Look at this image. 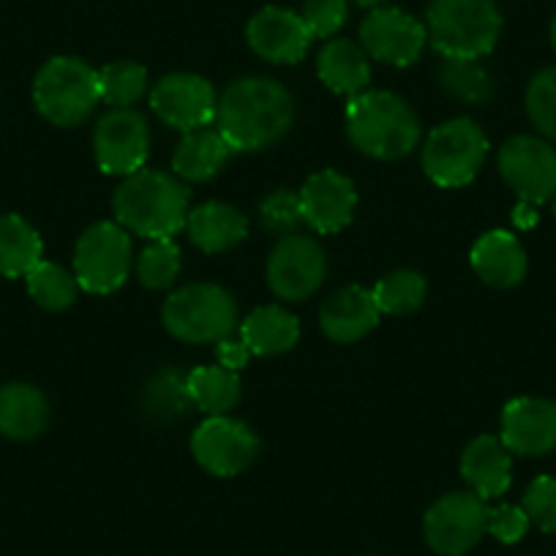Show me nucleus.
Listing matches in <instances>:
<instances>
[{"mask_svg":"<svg viewBox=\"0 0 556 556\" xmlns=\"http://www.w3.org/2000/svg\"><path fill=\"white\" fill-rule=\"evenodd\" d=\"M131 270V240L115 222H101L85 229L74 249V278L85 292L110 295L121 290Z\"/></svg>","mask_w":556,"mask_h":556,"instance_id":"8","label":"nucleus"},{"mask_svg":"<svg viewBox=\"0 0 556 556\" xmlns=\"http://www.w3.org/2000/svg\"><path fill=\"white\" fill-rule=\"evenodd\" d=\"M162 323L169 336L186 344H218L232 336L238 303L218 285H189L167 298Z\"/></svg>","mask_w":556,"mask_h":556,"instance_id":"6","label":"nucleus"},{"mask_svg":"<svg viewBox=\"0 0 556 556\" xmlns=\"http://www.w3.org/2000/svg\"><path fill=\"white\" fill-rule=\"evenodd\" d=\"M191 401L205 415H227L240 401L238 371L224 366H200L189 374Z\"/></svg>","mask_w":556,"mask_h":556,"instance_id":"29","label":"nucleus"},{"mask_svg":"<svg viewBox=\"0 0 556 556\" xmlns=\"http://www.w3.org/2000/svg\"><path fill=\"white\" fill-rule=\"evenodd\" d=\"M191 453L205 472L216 478H235L256 462L260 440L243 420L211 415L191 437Z\"/></svg>","mask_w":556,"mask_h":556,"instance_id":"11","label":"nucleus"},{"mask_svg":"<svg viewBox=\"0 0 556 556\" xmlns=\"http://www.w3.org/2000/svg\"><path fill=\"white\" fill-rule=\"evenodd\" d=\"M355 7H363V9H379L384 3V0H352Z\"/></svg>","mask_w":556,"mask_h":556,"instance_id":"42","label":"nucleus"},{"mask_svg":"<svg viewBox=\"0 0 556 556\" xmlns=\"http://www.w3.org/2000/svg\"><path fill=\"white\" fill-rule=\"evenodd\" d=\"M194 406L189 393V377L178 368H162L146 382L139 393V409L153 424H175Z\"/></svg>","mask_w":556,"mask_h":556,"instance_id":"27","label":"nucleus"},{"mask_svg":"<svg viewBox=\"0 0 556 556\" xmlns=\"http://www.w3.org/2000/svg\"><path fill=\"white\" fill-rule=\"evenodd\" d=\"M551 45H554V50H556V17H554V23H551Z\"/></svg>","mask_w":556,"mask_h":556,"instance_id":"43","label":"nucleus"},{"mask_svg":"<svg viewBox=\"0 0 556 556\" xmlns=\"http://www.w3.org/2000/svg\"><path fill=\"white\" fill-rule=\"evenodd\" d=\"M371 292L379 312L401 317V314H412L415 308L424 306L426 278L415 270H393L384 278H379Z\"/></svg>","mask_w":556,"mask_h":556,"instance_id":"33","label":"nucleus"},{"mask_svg":"<svg viewBox=\"0 0 556 556\" xmlns=\"http://www.w3.org/2000/svg\"><path fill=\"white\" fill-rule=\"evenodd\" d=\"M505 447L518 456H548L556 451V404L548 399H513L502 412Z\"/></svg>","mask_w":556,"mask_h":556,"instance_id":"17","label":"nucleus"},{"mask_svg":"<svg viewBox=\"0 0 556 556\" xmlns=\"http://www.w3.org/2000/svg\"><path fill=\"white\" fill-rule=\"evenodd\" d=\"M180 249L173 240H153L137 260V276L148 290H169L178 281Z\"/></svg>","mask_w":556,"mask_h":556,"instance_id":"34","label":"nucleus"},{"mask_svg":"<svg viewBox=\"0 0 556 556\" xmlns=\"http://www.w3.org/2000/svg\"><path fill=\"white\" fill-rule=\"evenodd\" d=\"M115 218L126 232L148 240H173L189 222V191L175 175L139 169L112 197Z\"/></svg>","mask_w":556,"mask_h":556,"instance_id":"2","label":"nucleus"},{"mask_svg":"<svg viewBox=\"0 0 556 556\" xmlns=\"http://www.w3.org/2000/svg\"><path fill=\"white\" fill-rule=\"evenodd\" d=\"M240 339L251 355L270 357L290 352L301 339V323L281 306H262L251 312L240 325Z\"/></svg>","mask_w":556,"mask_h":556,"instance_id":"26","label":"nucleus"},{"mask_svg":"<svg viewBox=\"0 0 556 556\" xmlns=\"http://www.w3.org/2000/svg\"><path fill=\"white\" fill-rule=\"evenodd\" d=\"M260 218L270 232L278 235H292L303 224L301 211V194L290 189H278L262 200Z\"/></svg>","mask_w":556,"mask_h":556,"instance_id":"36","label":"nucleus"},{"mask_svg":"<svg viewBox=\"0 0 556 556\" xmlns=\"http://www.w3.org/2000/svg\"><path fill=\"white\" fill-rule=\"evenodd\" d=\"M34 101L55 126H79L101 101L99 72L79 58H52L36 74Z\"/></svg>","mask_w":556,"mask_h":556,"instance_id":"5","label":"nucleus"},{"mask_svg":"<svg viewBox=\"0 0 556 556\" xmlns=\"http://www.w3.org/2000/svg\"><path fill=\"white\" fill-rule=\"evenodd\" d=\"M426 30L442 58L480 61L500 41L502 14L494 0H431Z\"/></svg>","mask_w":556,"mask_h":556,"instance_id":"4","label":"nucleus"},{"mask_svg":"<svg viewBox=\"0 0 556 556\" xmlns=\"http://www.w3.org/2000/svg\"><path fill=\"white\" fill-rule=\"evenodd\" d=\"M292 121L295 101L276 79L243 77L218 99V131L235 153H254L276 146L292 128Z\"/></svg>","mask_w":556,"mask_h":556,"instance_id":"1","label":"nucleus"},{"mask_svg":"<svg viewBox=\"0 0 556 556\" xmlns=\"http://www.w3.org/2000/svg\"><path fill=\"white\" fill-rule=\"evenodd\" d=\"M301 17L314 39H330L350 17V0H303Z\"/></svg>","mask_w":556,"mask_h":556,"instance_id":"37","label":"nucleus"},{"mask_svg":"<svg viewBox=\"0 0 556 556\" xmlns=\"http://www.w3.org/2000/svg\"><path fill=\"white\" fill-rule=\"evenodd\" d=\"M45 254L39 232L17 213L0 216V276L23 278Z\"/></svg>","mask_w":556,"mask_h":556,"instance_id":"28","label":"nucleus"},{"mask_svg":"<svg viewBox=\"0 0 556 556\" xmlns=\"http://www.w3.org/2000/svg\"><path fill=\"white\" fill-rule=\"evenodd\" d=\"M489 505L472 491L440 496L424 518L426 543L440 556H464L483 540Z\"/></svg>","mask_w":556,"mask_h":556,"instance_id":"9","label":"nucleus"},{"mask_svg":"<svg viewBox=\"0 0 556 556\" xmlns=\"http://www.w3.org/2000/svg\"><path fill=\"white\" fill-rule=\"evenodd\" d=\"M500 175L529 205L556 197V148L538 137H513L500 151Z\"/></svg>","mask_w":556,"mask_h":556,"instance_id":"12","label":"nucleus"},{"mask_svg":"<svg viewBox=\"0 0 556 556\" xmlns=\"http://www.w3.org/2000/svg\"><path fill=\"white\" fill-rule=\"evenodd\" d=\"M50 424V401L28 382L0 388V434L9 440H36Z\"/></svg>","mask_w":556,"mask_h":556,"instance_id":"22","label":"nucleus"},{"mask_svg":"<svg viewBox=\"0 0 556 556\" xmlns=\"http://www.w3.org/2000/svg\"><path fill=\"white\" fill-rule=\"evenodd\" d=\"M303 224L319 235L341 232L355 218L357 191L346 175L336 169H323L312 175L301 191Z\"/></svg>","mask_w":556,"mask_h":556,"instance_id":"18","label":"nucleus"},{"mask_svg":"<svg viewBox=\"0 0 556 556\" xmlns=\"http://www.w3.org/2000/svg\"><path fill=\"white\" fill-rule=\"evenodd\" d=\"M462 475L480 500H500L513 483V458L500 437H478L462 456Z\"/></svg>","mask_w":556,"mask_h":556,"instance_id":"20","label":"nucleus"},{"mask_svg":"<svg viewBox=\"0 0 556 556\" xmlns=\"http://www.w3.org/2000/svg\"><path fill=\"white\" fill-rule=\"evenodd\" d=\"M245 41L262 61L292 66V63L306 58L314 36L298 12L281 7H265L249 20Z\"/></svg>","mask_w":556,"mask_h":556,"instance_id":"16","label":"nucleus"},{"mask_svg":"<svg viewBox=\"0 0 556 556\" xmlns=\"http://www.w3.org/2000/svg\"><path fill=\"white\" fill-rule=\"evenodd\" d=\"M216 355H218V366L229 368V371H238V368H243L245 363H249L251 352L249 346L243 344V339H232V336H227V339L218 341Z\"/></svg>","mask_w":556,"mask_h":556,"instance_id":"40","label":"nucleus"},{"mask_svg":"<svg viewBox=\"0 0 556 556\" xmlns=\"http://www.w3.org/2000/svg\"><path fill=\"white\" fill-rule=\"evenodd\" d=\"M527 115L543 137L556 139V66L532 77L527 88Z\"/></svg>","mask_w":556,"mask_h":556,"instance_id":"35","label":"nucleus"},{"mask_svg":"<svg viewBox=\"0 0 556 556\" xmlns=\"http://www.w3.org/2000/svg\"><path fill=\"white\" fill-rule=\"evenodd\" d=\"M93 153L101 173L128 175L146 169L151 153V131L148 121L134 110H112L96 123Z\"/></svg>","mask_w":556,"mask_h":556,"instance_id":"13","label":"nucleus"},{"mask_svg":"<svg viewBox=\"0 0 556 556\" xmlns=\"http://www.w3.org/2000/svg\"><path fill=\"white\" fill-rule=\"evenodd\" d=\"M186 232L200 251L222 254V251L243 243L245 235H249V222L238 207L227 205V202H205L189 213Z\"/></svg>","mask_w":556,"mask_h":556,"instance_id":"23","label":"nucleus"},{"mask_svg":"<svg viewBox=\"0 0 556 556\" xmlns=\"http://www.w3.org/2000/svg\"><path fill=\"white\" fill-rule=\"evenodd\" d=\"M28 281V292L41 308L47 312H63L77 301V278L66 270V267L55 265V262L41 260L34 270L25 276Z\"/></svg>","mask_w":556,"mask_h":556,"instance_id":"31","label":"nucleus"},{"mask_svg":"<svg viewBox=\"0 0 556 556\" xmlns=\"http://www.w3.org/2000/svg\"><path fill=\"white\" fill-rule=\"evenodd\" d=\"M529 516L523 507L518 505H500V507H489V521H485V532L494 534L500 543L513 545L521 543L523 534L529 532Z\"/></svg>","mask_w":556,"mask_h":556,"instance_id":"39","label":"nucleus"},{"mask_svg":"<svg viewBox=\"0 0 556 556\" xmlns=\"http://www.w3.org/2000/svg\"><path fill=\"white\" fill-rule=\"evenodd\" d=\"M469 260H472L475 273L496 290H510V287L521 285L527 276V251L518 243L516 235L505 232V229L485 232L472 245Z\"/></svg>","mask_w":556,"mask_h":556,"instance_id":"21","label":"nucleus"},{"mask_svg":"<svg viewBox=\"0 0 556 556\" xmlns=\"http://www.w3.org/2000/svg\"><path fill=\"white\" fill-rule=\"evenodd\" d=\"M328 276V256L323 245L301 232L285 235L267 260V285L281 301H306Z\"/></svg>","mask_w":556,"mask_h":556,"instance_id":"10","label":"nucleus"},{"mask_svg":"<svg viewBox=\"0 0 556 556\" xmlns=\"http://www.w3.org/2000/svg\"><path fill=\"white\" fill-rule=\"evenodd\" d=\"M521 507L527 510L529 521L538 523L543 532L556 534V478L551 475L534 478L523 494Z\"/></svg>","mask_w":556,"mask_h":556,"instance_id":"38","label":"nucleus"},{"mask_svg":"<svg viewBox=\"0 0 556 556\" xmlns=\"http://www.w3.org/2000/svg\"><path fill=\"white\" fill-rule=\"evenodd\" d=\"M489 156V137L469 117H456L429 134L424 146V169L442 189H458L478 178Z\"/></svg>","mask_w":556,"mask_h":556,"instance_id":"7","label":"nucleus"},{"mask_svg":"<svg viewBox=\"0 0 556 556\" xmlns=\"http://www.w3.org/2000/svg\"><path fill=\"white\" fill-rule=\"evenodd\" d=\"M350 142L379 162H399L420 142V121L401 96L390 90H366L346 104Z\"/></svg>","mask_w":556,"mask_h":556,"instance_id":"3","label":"nucleus"},{"mask_svg":"<svg viewBox=\"0 0 556 556\" xmlns=\"http://www.w3.org/2000/svg\"><path fill=\"white\" fill-rule=\"evenodd\" d=\"M317 72L333 93L346 96V99L366 93L371 83V63H368L366 50L350 39H330L319 52Z\"/></svg>","mask_w":556,"mask_h":556,"instance_id":"24","label":"nucleus"},{"mask_svg":"<svg viewBox=\"0 0 556 556\" xmlns=\"http://www.w3.org/2000/svg\"><path fill=\"white\" fill-rule=\"evenodd\" d=\"M440 83L447 96L462 104H485L494 96V77L480 61L469 58H445L440 68Z\"/></svg>","mask_w":556,"mask_h":556,"instance_id":"30","label":"nucleus"},{"mask_svg":"<svg viewBox=\"0 0 556 556\" xmlns=\"http://www.w3.org/2000/svg\"><path fill=\"white\" fill-rule=\"evenodd\" d=\"M516 224L518 227H523V229H529V227H534V222H538V213H534V205H529V202H521V205L516 207Z\"/></svg>","mask_w":556,"mask_h":556,"instance_id":"41","label":"nucleus"},{"mask_svg":"<svg viewBox=\"0 0 556 556\" xmlns=\"http://www.w3.org/2000/svg\"><path fill=\"white\" fill-rule=\"evenodd\" d=\"M151 106L159 121L189 134L216 121L218 99L213 85L200 74H169L153 88Z\"/></svg>","mask_w":556,"mask_h":556,"instance_id":"15","label":"nucleus"},{"mask_svg":"<svg viewBox=\"0 0 556 556\" xmlns=\"http://www.w3.org/2000/svg\"><path fill=\"white\" fill-rule=\"evenodd\" d=\"M554 213H556V197H554Z\"/></svg>","mask_w":556,"mask_h":556,"instance_id":"44","label":"nucleus"},{"mask_svg":"<svg viewBox=\"0 0 556 556\" xmlns=\"http://www.w3.org/2000/svg\"><path fill=\"white\" fill-rule=\"evenodd\" d=\"M229 153H232V148L227 146V139L222 137L218 128L216 131L213 128L189 131L173 153L175 178L186 180V184H205L222 173Z\"/></svg>","mask_w":556,"mask_h":556,"instance_id":"25","label":"nucleus"},{"mask_svg":"<svg viewBox=\"0 0 556 556\" xmlns=\"http://www.w3.org/2000/svg\"><path fill=\"white\" fill-rule=\"evenodd\" d=\"M101 101L112 110H131L142 96L148 93V72L146 66L131 61L106 63L99 72Z\"/></svg>","mask_w":556,"mask_h":556,"instance_id":"32","label":"nucleus"},{"mask_svg":"<svg viewBox=\"0 0 556 556\" xmlns=\"http://www.w3.org/2000/svg\"><path fill=\"white\" fill-rule=\"evenodd\" d=\"M426 41H429L426 25L401 9H371L361 25V45L366 55L388 66L404 68L417 63L424 55Z\"/></svg>","mask_w":556,"mask_h":556,"instance_id":"14","label":"nucleus"},{"mask_svg":"<svg viewBox=\"0 0 556 556\" xmlns=\"http://www.w3.org/2000/svg\"><path fill=\"white\" fill-rule=\"evenodd\" d=\"M379 317H382V312L374 301V292L352 285L333 292L323 303L319 325H323V333L336 344H355L377 328Z\"/></svg>","mask_w":556,"mask_h":556,"instance_id":"19","label":"nucleus"}]
</instances>
